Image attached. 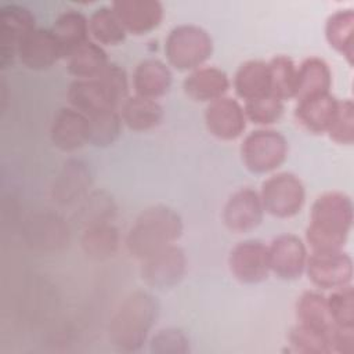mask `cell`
<instances>
[{
	"instance_id": "6da1fadb",
	"label": "cell",
	"mask_w": 354,
	"mask_h": 354,
	"mask_svg": "<svg viewBox=\"0 0 354 354\" xmlns=\"http://www.w3.org/2000/svg\"><path fill=\"white\" fill-rule=\"evenodd\" d=\"M353 225V202L348 195L329 191L313 203L310 224L306 230L307 243L313 250L342 249Z\"/></svg>"
},
{
	"instance_id": "7a4b0ae2",
	"label": "cell",
	"mask_w": 354,
	"mask_h": 354,
	"mask_svg": "<svg viewBox=\"0 0 354 354\" xmlns=\"http://www.w3.org/2000/svg\"><path fill=\"white\" fill-rule=\"evenodd\" d=\"M159 315L156 297L144 290L126 296L113 313L108 333L112 344L122 351H137L147 342Z\"/></svg>"
},
{
	"instance_id": "3957f363",
	"label": "cell",
	"mask_w": 354,
	"mask_h": 354,
	"mask_svg": "<svg viewBox=\"0 0 354 354\" xmlns=\"http://www.w3.org/2000/svg\"><path fill=\"white\" fill-rule=\"evenodd\" d=\"M180 214L166 206L153 205L142 210L126 236V249L131 257L145 260L165 248L174 245L183 234Z\"/></svg>"
},
{
	"instance_id": "277c9868",
	"label": "cell",
	"mask_w": 354,
	"mask_h": 354,
	"mask_svg": "<svg viewBox=\"0 0 354 354\" xmlns=\"http://www.w3.org/2000/svg\"><path fill=\"white\" fill-rule=\"evenodd\" d=\"M166 57L178 71L201 68L213 53V40L201 26L185 24L170 30L165 41Z\"/></svg>"
},
{
	"instance_id": "5b68a950",
	"label": "cell",
	"mask_w": 354,
	"mask_h": 354,
	"mask_svg": "<svg viewBox=\"0 0 354 354\" xmlns=\"http://www.w3.org/2000/svg\"><path fill=\"white\" fill-rule=\"evenodd\" d=\"M245 167L256 174L278 169L288 156V141L275 130L260 129L248 134L241 147Z\"/></svg>"
},
{
	"instance_id": "8992f818",
	"label": "cell",
	"mask_w": 354,
	"mask_h": 354,
	"mask_svg": "<svg viewBox=\"0 0 354 354\" xmlns=\"http://www.w3.org/2000/svg\"><path fill=\"white\" fill-rule=\"evenodd\" d=\"M260 199L264 212L274 217L289 218L303 209L306 189L301 180L293 173H277L263 183Z\"/></svg>"
},
{
	"instance_id": "52a82bcc",
	"label": "cell",
	"mask_w": 354,
	"mask_h": 354,
	"mask_svg": "<svg viewBox=\"0 0 354 354\" xmlns=\"http://www.w3.org/2000/svg\"><path fill=\"white\" fill-rule=\"evenodd\" d=\"M308 279L321 289H337L350 285L353 278V260L342 249L313 250L307 257Z\"/></svg>"
},
{
	"instance_id": "ba28073f",
	"label": "cell",
	"mask_w": 354,
	"mask_h": 354,
	"mask_svg": "<svg viewBox=\"0 0 354 354\" xmlns=\"http://www.w3.org/2000/svg\"><path fill=\"white\" fill-rule=\"evenodd\" d=\"M228 266L232 275L242 283L263 282L271 271L268 246L259 239L242 241L231 249Z\"/></svg>"
},
{
	"instance_id": "9c48e42d",
	"label": "cell",
	"mask_w": 354,
	"mask_h": 354,
	"mask_svg": "<svg viewBox=\"0 0 354 354\" xmlns=\"http://www.w3.org/2000/svg\"><path fill=\"white\" fill-rule=\"evenodd\" d=\"M35 15L24 6L6 4L0 8V66L14 62L21 40L36 26Z\"/></svg>"
},
{
	"instance_id": "30bf717a",
	"label": "cell",
	"mask_w": 354,
	"mask_h": 354,
	"mask_svg": "<svg viewBox=\"0 0 354 354\" xmlns=\"http://www.w3.org/2000/svg\"><path fill=\"white\" fill-rule=\"evenodd\" d=\"M185 268L187 257L184 250L176 245H170L142 260L141 278L152 288L167 289L181 281Z\"/></svg>"
},
{
	"instance_id": "8fae6325",
	"label": "cell",
	"mask_w": 354,
	"mask_h": 354,
	"mask_svg": "<svg viewBox=\"0 0 354 354\" xmlns=\"http://www.w3.org/2000/svg\"><path fill=\"white\" fill-rule=\"evenodd\" d=\"M264 216L260 194L252 188L235 191L224 205L223 221L225 227L236 234L257 228Z\"/></svg>"
},
{
	"instance_id": "7c38bea8",
	"label": "cell",
	"mask_w": 354,
	"mask_h": 354,
	"mask_svg": "<svg viewBox=\"0 0 354 354\" xmlns=\"http://www.w3.org/2000/svg\"><path fill=\"white\" fill-rule=\"evenodd\" d=\"M268 254L270 268L281 279H297L306 270L308 257L306 245L293 234L274 238L268 246Z\"/></svg>"
},
{
	"instance_id": "4fadbf2b",
	"label": "cell",
	"mask_w": 354,
	"mask_h": 354,
	"mask_svg": "<svg viewBox=\"0 0 354 354\" xmlns=\"http://www.w3.org/2000/svg\"><path fill=\"white\" fill-rule=\"evenodd\" d=\"M246 120L242 105L230 97H221L209 102L205 111L207 131L223 141H231L241 137L245 131Z\"/></svg>"
},
{
	"instance_id": "5bb4252c",
	"label": "cell",
	"mask_w": 354,
	"mask_h": 354,
	"mask_svg": "<svg viewBox=\"0 0 354 354\" xmlns=\"http://www.w3.org/2000/svg\"><path fill=\"white\" fill-rule=\"evenodd\" d=\"M90 119L75 108H59L51 122L50 138L54 147L72 152L88 142Z\"/></svg>"
},
{
	"instance_id": "9a60e30c",
	"label": "cell",
	"mask_w": 354,
	"mask_h": 354,
	"mask_svg": "<svg viewBox=\"0 0 354 354\" xmlns=\"http://www.w3.org/2000/svg\"><path fill=\"white\" fill-rule=\"evenodd\" d=\"M17 57L26 68L33 71L48 69L59 58H64L53 30L43 28H35L21 40Z\"/></svg>"
},
{
	"instance_id": "2e32d148",
	"label": "cell",
	"mask_w": 354,
	"mask_h": 354,
	"mask_svg": "<svg viewBox=\"0 0 354 354\" xmlns=\"http://www.w3.org/2000/svg\"><path fill=\"white\" fill-rule=\"evenodd\" d=\"M127 33L145 35L163 19V6L156 0H118L111 6Z\"/></svg>"
},
{
	"instance_id": "e0dca14e",
	"label": "cell",
	"mask_w": 354,
	"mask_h": 354,
	"mask_svg": "<svg viewBox=\"0 0 354 354\" xmlns=\"http://www.w3.org/2000/svg\"><path fill=\"white\" fill-rule=\"evenodd\" d=\"M66 97L72 108L88 118L109 109H118L115 100L98 77L73 80L68 87Z\"/></svg>"
},
{
	"instance_id": "ac0fdd59",
	"label": "cell",
	"mask_w": 354,
	"mask_h": 354,
	"mask_svg": "<svg viewBox=\"0 0 354 354\" xmlns=\"http://www.w3.org/2000/svg\"><path fill=\"white\" fill-rule=\"evenodd\" d=\"M185 94L198 102H212L224 97L230 87L228 76L216 66H201L184 79Z\"/></svg>"
},
{
	"instance_id": "d6986e66",
	"label": "cell",
	"mask_w": 354,
	"mask_h": 354,
	"mask_svg": "<svg viewBox=\"0 0 354 354\" xmlns=\"http://www.w3.org/2000/svg\"><path fill=\"white\" fill-rule=\"evenodd\" d=\"M339 100L329 93L300 100L295 109L297 123L314 134L326 133L337 111Z\"/></svg>"
},
{
	"instance_id": "ffe728a7",
	"label": "cell",
	"mask_w": 354,
	"mask_h": 354,
	"mask_svg": "<svg viewBox=\"0 0 354 354\" xmlns=\"http://www.w3.org/2000/svg\"><path fill=\"white\" fill-rule=\"evenodd\" d=\"M173 75L160 59L148 58L141 61L133 73V87L137 95L156 100L165 95L171 86Z\"/></svg>"
},
{
	"instance_id": "44dd1931",
	"label": "cell",
	"mask_w": 354,
	"mask_h": 354,
	"mask_svg": "<svg viewBox=\"0 0 354 354\" xmlns=\"http://www.w3.org/2000/svg\"><path fill=\"white\" fill-rule=\"evenodd\" d=\"M91 185V173L82 160H68L54 180L51 194L54 201L62 205L80 199Z\"/></svg>"
},
{
	"instance_id": "7402d4cb",
	"label": "cell",
	"mask_w": 354,
	"mask_h": 354,
	"mask_svg": "<svg viewBox=\"0 0 354 354\" xmlns=\"http://www.w3.org/2000/svg\"><path fill=\"white\" fill-rule=\"evenodd\" d=\"M234 88L236 94L245 101L271 94L268 64L260 59H250L243 62L234 76Z\"/></svg>"
},
{
	"instance_id": "603a6c76",
	"label": "cell",
	"mask_w": 354,
	"mask_h": 354,
	"mask_svg": "<svg viewBox=\"0 0 354 354\" xmlns=\"http://www.w3.org/2000/svg\"><path fill=\"white\" fill-rule=\"evenodd\" d=\"M51 30L61 47L64 58H68L88 41V19L76 10H68L59 14Z\"/></svg>"
},
{
	"instance_id": "cb8c5ba5",
	"label": "cell",
	"mask_w": 354,
	"mask_h": 354,
	"mask_svg": "<svg viewBox=\"0 0 354 354\" xmlns=\"http://www.w3.org/2000/svg\"><path fill=\"white\" fill-rule=\"evenodd\" d=\"M332 84V73L328 64L318 58L310 57L297 68V84L295 98L297 101L326 94Z\"/></svg>"
},
{
	"instance_id": "d4e9b609",
	"label": "cell",
	"mask_w": 354,
	"mask_h": 354,
	"mask_svg": "<svg viewBox=\"0 0 354 354\" xmlns=\"http://www.w3.org/2000/svg\"><path fill=\"white\" fill-rule=\"evenodd\" d=\"M123 123L134 131H145L156 127L163 119V108L156 100L141 95L129 97L122 104Z\"/></svg>"
},
{
	"instance_id": "484cf974",
	"label": "cell",
	"mask_w": 354,
	"mask_h": 354,
	"mask_svg": "<svg viewBox=\"0 0 354 354\" xmlns=\"http://www.w3.org/2000/svg\"><path fill=\"white\" fill-rule=\"evenodd\" d=\"M325 37L329 46L342 54L351 65L354 61V12L339 10L333 12L325 25Z\"/></svg>"
},
{
	"instance_id": "4316f807",
	"label": "cell",
	"mask_w": 354,
	"mask_h": 354,
	"mask_svg": "<svg viewBox=\"0 0 354 354\" xmlns=\"http://www.w3.org/2000/svg\"><path fill=\"white\" fill-rule=\"evenodd\" d=\"M296 315L301 325L329 335L335 328L326 297L314 290L304 292L296 303Z\"/></svg>"
},
{
	"instance_id": "83f0119b",
	"label": "cell",
	"mask_w": 354,
	"mask_h": 354,
	"mask_svg": "<svg viewBox=\"0 0 354 354\" xmlns=\"http://www.w3.org/2000/svg\"><path fill=\"white\" fill-rule=\"evenodd\" d=\"M82 249L87 257L105 260L115 254L119 246V231L112 223L95 224L84 228Z\"/></svg>"
},
{
	"instance_id": "f1b7e54d",
	"label": "cell",
	"mask_w": 354,
	"mask_h": 354,
	"mask_svg": "<svg viewBox=\"0 0 354 354\" xmlns=\"http://www.w3.org/2000/svg\"><path fill=\"white\" fill-rule=\"evenodd\" d=\"M26 234L30 242L43 249H57L68 243L69 230L61 217L57 214H40L29 223Z\"/></svg>"
},
{
	"instance_id": "f546056e",
	"label": "cell",
	"mask_w": 354,
	"mask_h": 354,
	"mask_svg": "<svg viewBox=\"0 0 354 354\" xmlns=\"http://www.w3.org/2000/svg\"><path fill=\"white\" fill-rule=\"evenodd\" d=\"M68 71L77 79L97 77L109 64L105 50L95 41H87L68 58Z\"/></svg>"
},
{
	"instance_id": "4dcf8cb0",
	"label": "cell",
	"mask_w": 354,
	"mask_h": 354,
	"mask_svg": "<svg viewBox=\"0 0 354 354\" xmlns=\"http://www.w3.org/2000/svg\"><path fill=\"white\" fill-rule=\"evenodd\" d=\"M88 30L100 46H118L127 35L112 7H100L94 10L88 19Z\"/></svg>"
},
{
	"instance_id": "1f68e13d",
	"label": "cell",
	"mask_w": 354,
	"mask_h": 354,
	"mask_svg": "<svg viewBox=\"0 0 354 354\" xmlns=\"http://www.w3.org/2000/svg\"><path fill=\"white\" fill-rule=\"evenodd\" d=\"M271 77V94L285 101L295 98L297 84V68L288 55H277L268 62Z\"/></svg>"
},
{
	"instance_id": "d6a6232c",
	"label": "cell",
	"mask_w": 354,
	"mask_h": 354,
	"mask_svg": "<svg viewBox=\"0 0 354 354\" xmlns=\"http://www.w3.org/2000/svg\"><path fill=\"white\" fill-rule=\"evenodd\" d=\"M116 205L113 198L105 191L91 192L82 203L77 212V221L84 227L111 223L115 217Z\"/></svg>"
},
{
	"instance_id": "836d02e7",
	"label": "cell",
	"mask_w": 354,
	"mask_h": 354,
	"mask_svg": "<svg viewBox=\"0 0 354 354\" xmlns=\"http://www.w3.org/2000/svg\"><path fill=\"white\" fill-rule=\"evenodd\" d=\"M88 142L94 147L112 145L122 133V116L116 109H109L90 116Z\"/></svg>"
},
{
	"instance_id": "e575fe53",
	"label": "cell",
	"mask_w": 354,
	"mask_h": 354,
	"mask_svg": "<svg viewBox=\"0 0 354 354\" xmlns=\"http://www.w3.org/2000/svg\"><path fill=\"white\" fill-rule=\"evenodd\" d=\"M246 119L259 126H268L278 122L283 113V101L272 94L246 101Z\"/></svg>"
},
{
	"instance_id": "d590c367",
	"label": "cell",
	"mask_w": 354,
	"mask_h": 354,
	"mask_svg": "<svg viewBox=\"0 0 354 354\" xmlns=\"http://www.w3.org/2000/svg\"><path fill=\"white\" fill-rule=\"evenodd\" d=\"M289 342L292 347L299 353L306 354H326L330 353L329 335L311 329L306 325H296L290 329Z\"/></svg>"
},
{
	"instance_id": "8d00e7d4",
	"label": "cell",
	"mask_w": 354,
	"mask_h": 354,
	"mask_svg": "<svg viewBox=\"0 0 354 354\" xmlns=\"http://www.w3.org/2000/svg\"><path fill=\"white\" fill-rule=\"evenodd\" d=\"M326 301L336 326H354V292L350 285L333 289Z\"/></svg>"
},
{
	"instance_id": "74e56055",
	"label": "cell",
	"mask_w": 354,
	"mask_h": 354,
	"mask_svg": "<svg viewBox=\"0 0 354 354\" xmlns=\"http://www.w3.org/2000/svg\"><path fill=\"white\" fill-rule=\"evenodd\" d=\"M328 136L337 144L351 145L354 141V105L351 100H343L337 104V111Z\"/></svg>"
},
{
	"instance_id": "f35d334b",
	"label": "cell",
	"mask_w": 354,
	"mask_h": 354,
	"mask_svg": "<svg viewBox=\"0 0 354 354\" xmlns=\"http://www.w3.org/2000/svg\"><path fill=\"white\" fill-rule=\"evenodd\" d=\"M151 351L156 354H185L189 351V340L180 329H160L151 339Z\"/></svg>"
},
{
	"instance_id": "ab89813d",
	"label": "cell",
	"mask_w": 354,
	"mask_h": 354,
	"mask_svg": "<svg viewBox=\"0 0 354 354\" xmlns=\"http://www.w3.org/2000/svg\"><path fill=\"white\" fill-rule=\"evenodd\" d=\"M97 77L104 83V86L115 100L116 105L122 106V104L129 98V84L124 69L118 64L109 62Z\"/></svg>"
},
{
	"instance_id": "60d3db41",
	"label": "cell",
	"mask_w": 354,
	"mask_h": 354,
	"mask_svg": "<svg viewBox=\"0 0 354 354\" xmlns=\"http://www.w3.org/2000/svg\"><path fill=\"white\" fill-rule=\"evenodd\" d=\"M330 350L340 354L354 353V326H336L329 333Z\"/></svg>"
}]
</instances>
